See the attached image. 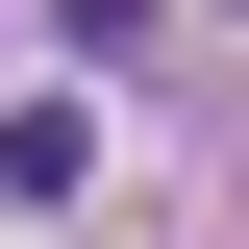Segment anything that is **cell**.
<instances>
[{
	"label": "cell",
	"mask_w": 249,
	"mask_h": 249,
	"mask_svg": "<svg viewBox=\"0 0 249 249\" xmlns=\"http://www.w3.org/2000/svg\"><path fill=\"white\" fill-rule=\"evenodd\" d=\"M100 175V100H0V199H75Z\"/></svg>",
	"instance_id": "1"
}]
</instances>
